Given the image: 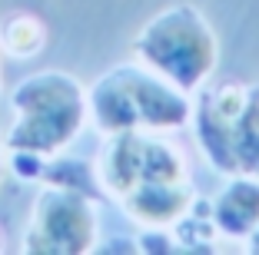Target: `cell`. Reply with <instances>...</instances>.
<instances>
[{"instance_id": "7c38bea8", "label": "cell", "mask_w": 259, "mask_h": 255, "mask_svg": "<svg viewBox=\"0 0 259 255\" xmlns=\"http://www.w3.org/2000/svg\"><path fill=\"white\" fill-rule=\"evenodd\" d=\"M4 173H7V163H4V136H0V179H4Z\"/></svg>"}, {"instance_id": "5bb4252c", "label": "cell", "mask_w": 259, "mask_h": 255, "mask_svg": "<svg viewBox=\"0 0 259 255\" xmlns=\"http://www.w3.org/2000/svg\"><path fill=\"white\" fill-rule=\"evenodd\" d=\"M0 252H4V235H0Z\"/></svg>"}, {"instance_id": "9c48e42d", "label": "cell", "mask_w": 259, "mask_h": 255, "mask_svg": "<svg viewBox=\"0 0 259 255\" xmlns=\"http://www.w3.org/2000/svg\"><path fill=\"white\" fill-rule=\"evenodd\" d=\"M44 182H54V186H63V189H76V192L90 195L97 202L107 199L97 166H90L87 159H73V156H67V152H57V156L47 159Z\"/></svg>"}, {"instance_id": "30bf717a", "label": "cell", "mask_w": 259, "mask_h": 255, "mask_svg": "<svg viewBox=\"0 0 259 255\" xmlns=\"http://www.w3.org/2000/svg\"><path fill=\"white\" fill-rule=\"evenodd\" d=\"M47 159L50 156H40V152H30V149H7V146H4L7 173H14L20 182H44Z\"/></svg>"}, {"instance_id": "3957f363", "label": "cell", "mask_w": 259, "mask_h": 255, "mask_svg": "<svg viewBox=\"0 0 259 255\" xmlns=\"http://www.w3.org/2000/svg\"><path fill=\"white\" fill-rule=\"evenodd\" d=\"M193 136L223 176L259 179V83H213L193 93Z\"/></svg>"}, {"instance_id": "8fae6325", "label": "cell", "mask_w": 259, "mask_h": 255, "mask_svg": "<svg viewBox=\"0 0 259 255\" xmlns=\"http://www.w3.org/2000/svg\"><path fill=\"white\" fill-rule=\"evenodd\" d=\"M243 245L249 248V252H259V225H256V229H252V232L243 239Z\"/></svg>"}, {"instance_id": "8992f818", "label": "cell", "mask_w": 259, "mask_h": 255, "mask_svg": "<svg viewBox=\"0 0 259 255\" xmlns=\"http://www.w3.org/2000/svg\"><path fill=\"white\" fill-rule=\"evenodd\" d=\"M100 245V202L90 195L44 182L20 239L23 252L83 255Z\"/></svg>"}, {"instance_id": "4fadbf2b", "label": "cell", "mask_w": 259, "mask_h": 255, "mask_svg": "<svg viewBox=\"0 0 259 255\" xmlns=\"http://www.w3.org/2000/svg\"><path fill=\"white\" fill-rule=\"evenodd\" d=\"M0 93H4V70H0Z\"/></svg>"}, {"instance_id": "ba28073f", "label": "cell", "mask_w": 259, "mask_h": 255, "mask_svg": "<svg viewBox=\"0 0 259 255\" xmlns=\"http://www.w3.org/2000/svg\"><path fill=\"white\" fill-rule=\"evenodd\" d=\"M50 40V27L30 10H14L0 20V53L10 60H33Z\"/></svg>"}, {"instance_id": "52a82bcc", "label": "cell", "mask_w": 259, "mask_h": 255, "mask_svg": "<svg viewBox=\"0 0 259 255\" xmlns=\"http://www.w3.org/2000/svg\"><path fill=\"white\" fill-rule=\"evenodd\" d=\"M209 212L220 229V239L243 242L259 225V179L226 176V186L209 199Z\"/></svg>"}, {"instance_id": "7a4b0ae2", "label": "cell", "mask_w": 259, "mask_h": 255, "mask_svg": "<svg viewBox=\"0 0 259 255\" xmlns=\"http://www.w3.org/2000/svg\"><path fill=\"white\" fill-rule=\"evenodd\" d=\"M10 126L4 133L7 149H30L40 156H57L73 146L83 133L87 86L67 70H37L10 90Z\"/></svg>"}, {"instance_id": "5b68a950", "label": "cell", "mask_w": 259, "mask_h": 255, "mask_svg": "<svg viewBox=\"0 0 259 255\" xmlns=\"http://www.w3.org/2000/svg\"><path fill=\"white\" fill-rule=\"evenodd\" d=\"M97 173L107 199H123L133 189L160 186V182H186L190 166L183 149L166 139L160 129H123L107 136V146L97 156Z\"/></svg>"}, {"instance_id": "6da1fadb", "label": "cell", "mask_w": 259, "mask_h": 255, "mask_svg": "<svg viewBox=\"0 0 259 255\" xmlns=\"http://www.w3.org/2000/svg\"><path fill=\"white\" fill-rule=\"evenodd\" d=\"M87 110L100 136L123 129H173L190 126L193 93L173 86L140 60L120 63L87 86Z\"/></svg>"}, {"instance_id": "277c9868", "label": "cell", "mask_w": 259, "mask_h": 255, "mask_svg": "<svg viewBox=\"0 0 259 255\" xmlns=\"http://www.w3.org/2000/svg\"><path fill=\"white\" fill-rule=\"evenodd\" d=\"M133 60L156 70L180 90L196 93L209 83L220 63V40L199 7L173 4L140 27L133 40Z\"/></svg>"}]
</instances>
